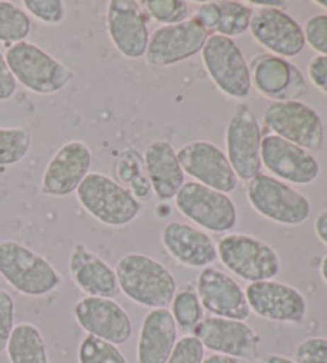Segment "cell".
I'll return each instance as SVG.
<instances>
[{"label":"cell","instance_id":"cell-1","mask_svg":"<svg viewBox=\"0 0 327 363\" xmlns=\"http://www.w3.org/2000/svg\"><path fill=\"white\" fill-rule=\"evenodd\" d=\"M120 291L130 301L147 309H168L178 290L176 277L159 259L144 253H128L115 264Z\"/></svg>","mask_w":327,"mask_h":363},{"label":"cell","instance_id":"cell-2","mask_svg":"<svg viewBox=\"0 0 327 363\" xmlns=\"http://www.w3.org/2000/svg\"><path fill=\"white\" fill-rule=\"evenodd\" d=\"M0 277L29 298L47 296L62 284L61 274L45 256L13 239L0 242Z\"/></svg>","mask_w":327,"mask_h":363},{"label":"cell","instance_id":"cell-3","mask_svg":"<svg viewBox=\"0 0 327 363\" xmlns=\"http://www.w3.org/2000/svg\"><path fill=\"white\" fill-rule=\"evenodd\" d=\"M4 55L16 84L35 95H56L75 77L64 62L29 40L15 43Z\"/></svg>","mask_w":327,"mask_h":363},{"label":"cell","instance_id":"cell-4","mask_svg":"<svg viewBox=\"0 0 327 363\" xmlns=\"http://www.w3.org/2000/svg\"><path fill=\"white\" fill-rule=\"evenodd\" d=\"M75 196L88 215L109 228H125L134 223L144 206L127 187L104 173L90 172Z\"/></svg>","mask_w":327,"mask_h":363},{"label":"cell","instance_id":"cell-5","mask_svg":"<svg viewBox=\"0 0 327 363\" xmlns=\"http://www.w3.org/2000/svg\"><path fill=\"white\" fill-rule=\"evenodd\" d=\"M217 259L236 277L256 284L273 280L281 272V259L276 250L259 237L229 233L217 242Z\"/></svg>","mask_w":327,"mask_h":363},{"label":"cell","instance_id":"cell-6","mask_svg":"<svg viewBox=\"0 0 327 363\" xmlns=\"http://www.w3.org/2000/svg\"><path fill=\"white\" fill-rule=\"evenodd\" d=\"M249 205L265 220L281 226H300L311 213L306 196L272 174H257L246 184Z\"/></svg>","mask_w":327,"mask_h":363},{"label":"cell","instance_id":"cell-7","mask_svg":"<svg viewBox=\"0 0 327 363\" xmlns=\"http://www.w3.org/2000/svg\"><path fill=\"white\" fill-rule=\"evenodd\" d=\"M174 199L180 215L205 233L225 235L238 224L236 205L229 194L188 181Z\"/></svg>","mask_w":327,"mask_h":363},{"label":"cell","instance_id":"cell-8","mask_svg":"<svg viewBox=\"0 0 327 363\" xmlns=\"http://www.w3.org/2000/svg\"><path fill=\"white\" fill-rule=\"evenodd\" d=\"M201 60L212 84L231 99H248L253 90L249 62L234 39L212 34L207 37Z\"/></svg>","mask_w":327,"mask_h":363},{"label":"cell","instance_id":"cell-9","mask_svg":"<svg viewBox=\"0 0 327 363\" xmlns=\"http://www.w3.org/2000/svg\"><path fill=\"white\" fill-rule=\"evenodd\" d=\"M262 138L260 123L253 109L248 104H241L230 117L225 130V155L238 181L249 183L257 174H260Z\"/></svg>","mask_w":327,"mask_h":363},{"label":"cell","instance_id":"cell-10","mask_svg":"<svg viewBox=\"0 0 327 363\" xmlns=\"http://www.w3.org/2000/svg\"><path fill=\"white\" fill-rule=\"evenodd\" d=\"M263 122L273 135L306 151L321 149L324 143L323 118L302 101L270 103L263 111Z\"/></svg>","mask_w":327,"mask_h":363},{"label":"cell","instance_id":"cell-11","mask_svg":"<svg viewBox=\"0 0 327 363\" xmlns=\"http://www.w3.org/2000/svg\"><path fill=\"white\" fill-rule=\"evenodd\" d=\"M207 37V30L193 18L171 26H160L150 34L144 58L154 69L171 67L201 53Z\"/></svg>","mask_w":327,"mask_h":363},{"label":"cell","instance_id":"cell-12","mask_svg":"<svg viewBox=\"0 0 327 363\" xmlns=\"http://www.w3.org/2000/svg\"><path fill=\"white\" fill-rule=\"evenodd\" d=\"M251 314L275 323L300 325L306 318V298L280 280H263L244 288Z\"/></svg>","mask_w":327,"mask_h":363},{"label":"cell","instance_id":"cell-13","mask_svg":"<svg viewBox=\"0 0 327 363\" xmlns=\"http://www.w3.org/2000/svg\"><path fill=\"white\" fill-rule=\"evenodd\" d=\"M178 160L185 177L188 174L195 183L224 194L236 189L238 178L227 155L211 141L197 140L184 144L178 151Z\"/></svg>","mask_w":327,"mask_h":363},{"label":"cell","instance_id":"cell-14","mask_svg":"<svg viewBox=\"0 0 327 363\" xmlns=\"http://www.w3.org/2000/svg\"><path fill=\"white\" fill-rule=\"evenodd\" d=\"M192 336L212 354L227 355L236 360H253L259 354L262 337L246 322L221 317H205Z\"/></svg>","mask_w":327,"mask_h":363},{"label":"cell","instance_id":"cell-15","mask_svg":"<svg viewBox=\"0 0 327 363\" xmlns=\"http://www.w3.org/2000/svg\"><path fill=\"white\" fill-rule=\"evenodd\" d=\"M105 26L117 52L128 60L146 56L150 30L149 16L134 0H112L107 4Z\"/></svg>","mask_w":327,"mask_h":363},{"label":"cell","instance_id":"cell-16","mask_svg":"<svg viewBox=\"0 0 327 363\" xmlns=\"http://www.w3.org/2000/svg\"><path fill=\"white\" fill-rule=\"evenodd\" d=\"M249 33L270 55L285 60L299 56L306 45L304 28L282 9L257 7L251 18Z\"/></svg>","mask_w":327,"mask_h":363},{"label":"cell","instance_id":"cell-17","mask_svg":"<svg viewBox=\"0 0 327 363\" xmlns=\"http://www.w3.org/2000/svg\"><path fill=\"white\" fill-rule=\"evenodd\" d=\"M74 318L86 335L122 346L133 336V322L122 304L110 298L85 296L74 306Z\"/></svg>","mask_w":327,"mask_h":363},{"label":"cell","instance_id":"cell-18","mask_svg":"<svg viewBox=\"0 0 327 363\" xmlns=\"http://www.w3.org/2000/svg\"><path fill=\"white\" fill-rule=\"evenodd\" d=\"M91 149L86 143L72 140L62 144L53 154L42 177V194L47 197H69L90 174Z\"/></svg>","mask_w":327,"mask_h":363},{"label":"cell","instance_id":"cell-19","mask_svg":"<svg viewBox=\"0 0 327 363\" xmlns=\"http://www.w3.org/2000/svg\"><path fill=\"white\" fill-rule=\"evenodd\" d=\"M260 159L262 167H265L272 177L287 184L306 186L319 177V162L310 151L273 133L262 138Z\"/></svg>","mask_w":327,"mask_h":363},{"label":"cell","instance_id":"cell-20","mask_svg":"<svg viewBox=\"0 0 327 363\" xmlns=\"http://www.w3.org/2000/svg\"><path fill=\"white\" fill-rule=\"evenodd\" d=\"M251 84L262 96L275 101H299L308 85L300 69L280 56L260 53L249 62Z\"/></svg>","mask_w":327,"mask_h":363},{"label":"cell","instance_id":"cell-21","mask_svg":"<svg viewBox=\"0 0 327 363\" xmlns=\"http://www.w3.org/2000/svg\"><path fill=\"white\" fill-rule=\"evenodd\" d=\"M195 286L201 306L210 315L240 322H246L251 317L244 288L221 269L212 266L201 269Z\"/></svg>","mask_w":327,"mask_h":363},{"label":"cell","instance_id":"cell-22","mask_svg":"<svg viewBox=\"0 0 327 363\" xmlns=\"http://www.w3.org/2000/svg\"><path fill=\"white\" fill-rule=\"evenodd\" d=\"M166 253L188 269H206L217 261V243L203 229L184 221H169L161 230Z\"/></svg>","mask_w":327,"mask_h":363},{"label":"cell","instance_id":"cell-23","mask_svg":"<svg viewBox=\"0 0 327 363\" xmlns=\"http://www.w3.org/2000/svg\"><path fill=\"white\" fill-rule=\"evenodd\" d=\"M67 267L74 285L85 296L115 299L122 293L115 269L84 243H75Z\"/></svg>","mask_w":327,"mask_h":363},{"label":"cell","instance_id":"cell-24","mask_svg":"<svg viewBox=\"0 0 327 363\" xmlns=\"http://www.w3.org/2000/svg\"><path fill=\"white\" fill-rule=\"evenodd\" d=\"M144 167L154 196L160 202L173 200L185 184V173L178 160V152L166 140H155L149 144L144 152Z\"/></svg>","mask_w":327,"mask_h":363},{"label":"cell","instance_id":"cell-25","mask_svg":"<svg viewBox=\"0 0 327 363\" xmlns=\"http://www.w3.org/2000/svg\"><path fill=\"white\" fill-rule=\"evenodd\" d=\"M178 340L179 330L169 309L149 311L137 337V363H166Z\"/></svg>","mask_w":327,"mask_h":363},{"label":"cell","instance_id":"cell-26","mask_svg":"<svg viewBox=\"0 0 327 363\" xmlns=\"http://www.w3.org/2000/svg\"><path fill=\"white\" fill-rule=\"evenodd\" d=\"M5 352L10 363H50L45 337L29 322L16 325Z\"/></svg>","mask_w":327,"mask_h":363},{"label":"cell","instance_id":"cell-27","mask_svg":"<svg viewBox=\"0 0 327 363\" xmlns=\"http://www.w3.org/2000/svg\"><path fill=\"white\" fill-rule=\"evenodd\" d=\"M169 312H171L174 322L178 325V330H180L184 335L193 333V330L206 317L195 284L190 281V284L178 286L173 301L169 304Z\"/></svg>","mask_w":327,"mask_h":363},{"label":"cell","instance_id":"cell-28","mask_svg":"<svg viewBox=\"0 0 327 363\" xmlns=\"http://www.w3.org/2000/svg\"><path fill=\"white\" fill-rule=\"evenodd\" d=\"M33 30V18L13 2L0 0V43L11 47L24 42Z\"/></svg>","mask_w":327,"mask_h":363},{"label":"cell","instance_id":"cell-29","mask_svg":"<svg viewBox=\"0 0 327 363\" xmlns=\"http://www.w3.org/2000/svg\"><path fill=\"white\" fill-rule=\"evenodd\" d=\"M219 9H221V18H219L214 34L234 39V37L248 33L251 18L254 13V9H251L249 4L236 2V0H221Z\"/></svg>","mask_w":327,"mask_h":363},{"label":"cell","instance_id":"cell-30","mask_svg":"<svg viewBox=\"0 0 327 363\" xmlns=\"http://www.w3.org/2000/svg\"><path fill=\"white\" fill-rule=\"evenodd\" d=\"M33 135L21 127H0V168L13 167L28 157Z\"/></svg>","mask_w":327,"mask_h":363},{"label":"cell","instance_id":"cell-31","mask_svg":"<svg viewBox=\"0 0 327 363\" xmlns=\"http://www.w3.org/2000/svg\"><path fill=\"white\" fill-rule=\"evenodd\" d=\"M146 15L161 26L184 23L192 18V5L185 0H142Z\"/></svg>","mask_w":327,"mask_h":363},{"label":"cell","instance_id":"cell-32","mask_svg":"<svg viewBox=\"0 0 327 363\" xmlns=\"http://www.w3.org/2000/svg\"><path fill=\"white\" fill-rule=\"evenodd\" d=\"M77 359L79 363H128L118 346L91 335L80 341Z\"/></svg>","mask_w":327,"mask_h":363},{"label":"cell","instance_id":"cell-33","mask_svg":"<svg viewBox=\"0 0 327 363\" xmlns=\"http://www.w3.org/2000/svg\"><path fill=\"white\" fill-rule=\"evenodd\" d=\"M23 7L30 18L50 26L61 24L66 18V4L62 0H24Z\"/></svg>","mask_w":327,"mask_h":363},{"label":"cell","instance_id":"cell-34","mask_svg":"<svg viewBox=\"0 0 327 363\" xmlns=\"http://www.w3.org/2000/svg\"><path fill=\"white\" fill-rule=\"evenodd\" d=\"M115 174L122 181V186L127 184L130 187L137 179L147 177L146 167H144V159H141V155L133 151V149H128L117 160Z\"/></svg>","mask_w":327,"mask_h":363},{"label":"cell","instance_id":"cell-35","mask_svg":"<svg viewBox=\"0 0 327 363\" xmlns=\"http://www.w3.org/2000/svg\"><path fill=\"white\" fill-rule=\"evenodd\" d=\"M206 349L197 337L184 335L179 337L166 363H201L205 360Z\"/></svg>","mask_w":327,"mask_h":363},{"label":"cell","instance_id":"cell-36","mask_svg":"<svg viewBox=\"0 0 327 363\" xmlns=\"http://www.w3.org/2000/svg\"><path fill=\"white\" fill-rule=\"evenodd\" d=\"M16 304L7 290L0 288V354L5 352L10 336L16 327Z\"/></svg>","mask_w":327,"mask_h":363},{"label":"cell","instance_id":"cell-37","mask_svg":"<svg viewBox=\"0 0 327 363\" xmlns=\"http://www.w3.org/2000/svg\"><path fill=\"white\" fill-rule=\"evenodd\" d=\"M297 363H327V337H308L300 341L294 350Z\"/></svg>","mask_w":327,"mask_h":363},{"label":"cell","instance_id":"cell-38","mask_svg":"<svg viewBox=\"0 0 327 363\" xmlns=\"http://www.w3.org/2000/svg\"><path fill=\"white\" fill-rule=\"evenodd\" d=\"M305 42L319 56L327 58V15H314L308 18L304 28Z\"/></svg>","mask_w":327,"mask_h":363},{"label":"cell","instance_id":"cell-39","mask_svg":"<svg viewBox=\"0 0 327 363\" xmlns=\"http://www.w3.org/2000/svg\"><path fill=\"white\" fill-rule=\"evenodd\" d=\"M192 18L201 28H205L207 30V34L212 35L216 33L219 18H221L219 2H205L198 5V9L192 13Z\"/></svg>","mask_w":327,"mask_h":363},{"label":"cell","instance_id":"cell-40","mask_svg":"<svg viewBox=\"0 0 327 363\" xmlns=\"http://www.w3.org/2000/svg\"><path fill=\"white\" fill-rule=\"evenodd\" d=\"M308 77H310L311 84L327 95V58L326 56H314V58L308 62Z\"/></svg>","mask_w":327,"mask_h":363},{"label":"cell","instance_id":"cell-41","mask_svg":"<svg viewBox=\"0 0 327 363\" xmlns=\"http://www.w3.org/2000/svg\"><path fill=\"white\" fill-rule=\"evenodd\" d=\"M16 89H18L16 80L7 65L5 55L0 52V103L8 101L10 98H13Z\"/></svg>","mask_w":327,"mask_h":363},{"label":"cell","instance_id":"cell-42","mask_svg":"<svg viewBox=\"0 0 327 363\" xmlns=\"http://www.w3.org/2000/svg\"><path fill=\"white\" fill-rule=\"evenodd\" d=\"M314 233H316L318 239L327 247V210L319 213L314 220Z\"/></svg>","mask_w":327,"mask_h":363},{"label":"cell","instance_id":"cell-43","mask_svg":"<svg viewBox=\"0 0 327 363\" xmlns=\"http://www.w3.org/2000/svg\"><path fill=\"white\" fill-rule=\"evenodd\" d=\"M256 363H297L294 359H289V357L280 355V354H267L257 359Z\"/></svg>","mask_w":327,"mask_h":363},{"label":"cell","instance_id":"cell-44","mask_svg":"<svg viewBox=\"0 0 327 363\" xmlns=\"http://www.w3.org/2000/svg\"><path fill=\"white\" fill-rule=\"evenodd\" d=\"M201 363H240V360L231 359V357L227 355H219V354H211L205 357V360Z\"/></svg>","mask_w":327,"mask_h":363},{"label":"cell","instance_id":"cell-45","mask_svg":"<svg viewBox=\"0 0 327 363\" xmlns=\"http://www.w3.org/2000/svg\"><path fill=\"white\" fill-rule=\"evenodd\" d=\"M249 5H253V7H276V9H281L285 7L286 2H281V0H276V2H263V0H253V2H249Z\"/></svg>","mask_w":327,"mask_h":363},{"label":"cell","instance_id":"cell-46","mask_svg":"<svg viewBox=\"0 0 327 363\" xmlns=\"http://www.w3.org/2000/svg\"><path fill=\"white\" fill-rule=\"evenodd\" d=\"M319 271H321V277H323V280L326 281V285H327V255L324 256L323 261H321Z\"/></svg>","mask_w":327,"mask_h":363},{"label":"cell","instance_id":"cell-47","mask_svg":"<svg viewBox=\"0 0 327 363\" xmlns=\"http://www.w3.org/2000/svg\"><path fill=\"white\" fill-rule=\"evenodd\" d=\"M316 5H319V7H323V9H326L327 10V0H316V2H314Z\"/></svg>","mask_w":327,"mask_h":363},{"label":"cell","instance_id":"cell-48","mask_svg":"<svg viewBox=\"0 0 327 363\" xmlns=\"http://www.w3.org/2000/svg\"><path fill=\"white\" fill-rule=\"evenodd\" d=\"M240 363H251V362H246V360H241Z\"/></svg>","mask_w":327,"mask_h":363}]
</instances>
